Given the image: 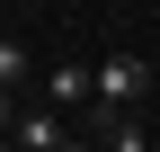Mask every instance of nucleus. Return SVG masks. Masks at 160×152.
<instances>
[{
	"mask_svg": "<svg viewBox=\"0 0 160 152\" xmlns=\"http://www.w3.org/2000/svg\"><path fill=\"white\" fill-rule=\"evenodd\" d=\"M18 72H27V54H18V45H0V90H9Z\"/></svg>",
	"mask_w": 160,
	"mask_h": 152,
	"instance_id": "obj_4",
	"label": "nucleus"
},
{
	"mask_svg": "<svg viewBox=\"0 0 160 152\" xmlns=\"http://www.w3.org/2000/svg\"><path fill=\"white\" fill-rule=\"evenodd\" d=\"M142 90H151L142 54H107V63H98V117H107V107H133Z\"/></svg>",
	"mask_w": 160,
	"mask_h": 152,
	"instance_id": "obj_1",
	"label": "nucleus"
},
{
	"mask_svg": "<svg viewBox=\"0 0 160 152\" xmlns=\"http://www.w3.org/2000/svg\"><path fill=\"white\" fill-rule=\"evenodd\" d=\"M0 134H9V90H0Z\"/></svg>",
	"mask_w": 160,
	"mask_h": 152,
	"instance_id": "obj_5",
	"label": "nucleus"
},
{
	"mask_svg": "<svg viewBox=\"0 0 160 152\" xmlns=\"http://www.w3.org/2000/svg\"><path fill=\"white\" fill-rule=\"evenodd\" d=\"M80 99H98V72L62 63V72H53V107H80Z\"/></svg>",
	"mask_w": 160,
	"mask_h": 152,
	"instance_id": "obj_3",
	"label": "nucleus"
},
{
	"mask_svg": "<svg viewBox=\"0 0 160 152\" xmlns=\"http://www.w3.org/2000/svg\"><path fill=\"white\" fill-rule=\"evenodd\" d=\"M9 134H18V152H71V134H62V117H53V107H36V117H18Z\"/></svg>",
	"mask_w": 160,
	"mask_h": 152,
	"instance_id": "obj_2",
	"label": "nucleus"
},
{
	"mask_svg": "<svg viewBox=\"0 0 160 152\" xmlns=\"http://www.w3.org/2000/svg\"><path fill=\"white\" fill-rule=\"evenodd\" d=\"M107 152H116V143H107Z\"/></svg>",
	"mask_w": 160,
	"mask_h": 152,
	"instance_id": "obj_6",
	"label": "nucleus"
}]
</instances>
